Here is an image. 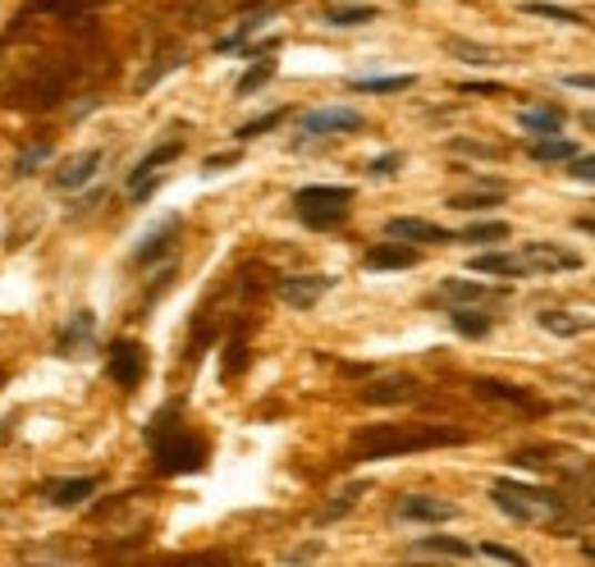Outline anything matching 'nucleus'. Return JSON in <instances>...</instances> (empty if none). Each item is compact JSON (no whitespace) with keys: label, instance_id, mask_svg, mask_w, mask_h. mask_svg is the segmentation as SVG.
Listing matches in <instances>:
<instances>
[{"label":"nucleus","instance_id":"43","mask_svg":"<svg viewBox=\"0 0 595 567\" xmlns=\"http://www.w3.org/2000/svg\"><path fill=\"white\" fill-rule=\"evenodd\" d=\"M234 161H239V151H225V156H211L202 170H206V174H215V170H225V165H234Z\"/></svg>","mask_w":595,"mask_h":567},{"label":"nucleus","instance_id":"46","mask_svg":"<svg viewBox=\"0 0 595 567\" xmlns=\"http://www.w3.org/2000/svg\"><path fill=\"white\" fill-rule=\"evenodd\" d=\"M582 124H586V129H595V110H586V115H582Z\"/></svg>","mask_w":595,"mask_h":567},{"label":"nucleus","instance_id":"16","mask_svg":"<svg viewBox=\"0 0 595 567\" xmlns=\"http://www.w3.org/2000/svg\"><path fill=\"white\" fill-rule=\"evenodd\" d=\"M407 398H417L413 375H381V381H371L362 389V403H371V407H390V403H407Z\"/></svg>","mask_w":595,"mask_h":567},{"label":"nucleus","instance_id":"3","mask_svg":"<svg viewBox=\"0 0 595 567\" xmlns=\"http://www.w3.org/2000/svg\"><path fill=\"white\" fill-rule=\"evenodd\" d=\"M491 499L504 517L523 522V526H564L573 513L564 504L559 489H545V485H523V480H495L491 485Z\"/></svg>","mask_w":595,"mask_h":567},{"label":"nucleus","instance_id":"8","mask_svg":"<svg viewBox=\"0 0 595 567\" xmlns=\"http://www.w3.org/2000/svg\"><path fill=\"white\" fill-rule=\"evenodd\" d=\"M508 284H481V280H444L431 302L440 307H486V302H504Z\"/></svg>","mask_w":595,"mask_h":567},{"label":"nucleus","instance_id":"29","mask_svg":"<svg viewBox=\"0 0 595 567\" xmlns=\"http://www.w3.org/2000/svg\"><path fill=\"white\" fill-rule=\"evenodd\" d=\"M271 79H275V60H271V55H256V64L243 73L234 92H239V97H252V92H262Z\"/></svg>","mask_w":595,"mask_h":567},{"label":"nucleus","instance_id":"15","mask_svg":"<svg viewBox=\"0 0 595 567\" xmlns=\"http://www.w3.org/2000/svg\"><path fill=\"white\" fill-rule=\"evenodd\" d=\"M101 489V476H73V480H51L42 485V499L56 508H79L83 499H92Z\"/></svg>","mask_w":595,"mask_h":567},{"label":"nucleus","instance_id":"19","mask_svg":"<svg viewBox=\"0 0 595 567\" xmlns=\"http://www.w3.org/2000/svg\"><path fill=\"white\" fill-rule=\"evenodd\" d=\"M536 325H541L545 334H554V338H577V334H591V330H595V316L545 307V312H536Z\"/></svg>","mask_w":595,"mask_h":567},{"label":"nucleus","instance_id":"11","mask_svg":"<svg viewBox=\"0 0 595 567\" xmlns=\"http://www.w3.org/2000/svg\"><path fill=\"white\" fill-rule=\"evenodd\" d=\"M97 344V312H73L60 330H56V353L60 357H83Z\"/></svg>","mask_w":595,"mask_h":567},{"label":"nucleus","instance_id":"14","mask_svg":"<svg viewBox=\"0 0 595 567\" xmlns=\"http://www.w3.org/2000/svg\"><path fill=\"white\" fill-rule=\"evenodd\" d=\"M417 261H422V252L413 247V243H376V247H371L366 256H362V266L366 271H413L417 266Z\"/></svg>","mask_w":595,"mask_h":567},{"label":"nucleus","instance_id":"26","mask_svg":"<svg viewBox=\"0 0 595 567\" xmlns=\"http://www.w3.org/2000/svg\"><path fill=\"white\" fill-rule=\"evenodd\" d=\"M527 151H532V161H573L577 156V142L573 138H559V133H545V138H532Z\"/></svg>","mask_w":595,"mask_h":567},{"label":"nucleus","instance_id":"22","mask_svg":"<svg viewBox=\"0 0 595 567\" xmlns=\"http://www.w3.org/2000/svg\"><path fill=\"white\" fill-rule=\"evenodd\" d=\"M508 198V183H495V179H481L476 193H454L450 206L454 211H486V206H500Z\"/></svg>","mask_w":595,"mask_h":567},{"label":"nucleus","instance_id":"35","mask_svg":"<svg viewBox=\"0 0 595 567\" xmlns=\"http://www.w3.org/2000/svg\"><path fill=\"white\" fill-rule=\"evenodd\" d=\"M362 495H366V480H353L349 489H340V495H334V504H330V508H321V522H334V517H344V513H349V508H353Z\"/></svg>","mask_w":595,"mask_h":567},{"label":"nucleus","instance_id":"36","mask_svg":"<svg viewBox=\"0 0 595 567\" xmlns=\"http://www.w3.org/2000/svg\"><path fill=\"white\" fill-rule=\"evenodd\" d=\"M42 161H51V142H32L28 151H19L14 174H19V179H28V174H37V165H42Z\"/></svg>","mask_w":595,"mask_h":567},{"label":"nucleus","instance_id":"44","mask_svg":"<svg viewBox=\"0 0 595 567\" xmlns=\"http://www.w3.org/2000/svg\"><path fill=\"white\" fill-rule=\"evenodd\" d=\"M316 554H321V545H303V549L289 554V563H303V558H316Z\"/></svg>","mask_w":595,"mask_h":567},{"label":"nucleus","instance_id":"17","mask_svg":"<svg viewBox=\"0 0 595 567\" xmlns=\"http://www.w3.org/2000/svg\"><path fill=\"white\" fill-rule=\"evenodd\" d=\"M101 170V151H79V156H69L60 170H56V188L60 193H79L83 183H92Z\"/></svg>","mask_w":595,"mask_h":567},{"label":"nucleus","instance_id":"24","mask_svg":"<svg viewBox=\"0 0 595 567\" xmlns=\"http://www.w3.org/2000/svg\"><path fill=\"white\" fill-rule=\"evenodd\" d=\"M517 124H523L532 138L559 133V129H564V110H559V105H527L523 115H517Z\"/></svg>","mask_w":595,"mask_h":567},{"label":"nucleus","instance_id":"23","mask_svg":"<svg viewBox=\"0 0 595 567\" xmlns=\"http://www.w3.org/2000/svg\"><path fill=\"white\" fill-rule=\"evenodd\" d=\"M444 51H450L454 60H463V64H472V69H495V64H504V55H500L495 47L463 42V37H450V42H444Z\"/></svg>","mask_w":595,"mask_h":567},{"label":"nucleus","instance_id":"27","mask_svg":"<svg viewBox=\"0 0 595 567\" xmlns=\"http://www.w3.org/2000/svg\"><path fill=\"white\" fill-rule=\"evenodd\" d=\"M413 554H435V558H472L476 549H472L467 540H458V536H422V540H413Z\"/></svg>","mask_w":595,"mask_h":567},{"label":"nucleus","instance_id":"12","mask_svg":"<svg viewBox=\"0 0 595 567\" xmlns=\"http://www.w3.org/2000/svg\"><path fill=\"white\" fill-rule=\"evenodd\" d=\"M394 517H399V522H426V526H440V522H454V517H458V504L435 499V495H403V499L394 504Z\"/></svg>","mask_w":595,"mask_h":567},{"label":"nucleus","instance_id":"41","mask_svg":"<svg viewBox=\"0 0 595 567\" xmlns=\"http://www.w3.org/2000/svg\"><path fill=\"white\" fill-rule=\"evenodd\" d=\"M458 92H463V97H500L495 83H458Z\"/></svg>","mask_w":595,"mask_h":567},{"label":"nucleus","instance_id":"4","mask_svg":"<svg viewBox=\"0 0 595 567\" xmlns=\"http://www.w3.org/2000/svg\"><path fill=\"white\" fill-rule=\"evenodd\" d=\"M293 211L307 230H340L353 211V188L344 183H312V188H298L293 193Z\"/></svg>","mask_w":595,"mask_h":567},{"label":"nucleus","instance_id":"38","mask_svg":"<svg viewBox=\"0 0 595 567\" xmlns=\"http://www.w3.org/2000/svg\"><path fill=\"white\" fill-rule=\"evenodd\" d=\"M399 165H403V151H385V156H376V161L366 165V174H371V179H394Z\"/></svg>","mask_w":595,"mask_h":567},{"label":"nucleus","instance_id":"9","mask_svg":"<svg viewBox=\"0 0 595 567\" xmlns=\"http://www.w3.org/2000/svg\"><path fill=\"white\" fill-rule=\"evenodd\" d=\"M523 271L527 275H564V271H582V256L559 247V243H527L523 252Z\"/></svg>","mask_w":595,"mask_h":567},{"label":"nucleus","instance_id":"5","mask_svg":"<svg viewBox=\"0 0 595 567\" xmlns=\"http://www.w3.org/2000/svg\"><path fill=\"white\" fill-rule=\"evenodd\" d=\"M179 156H183V138H170V142H161V146L147 151V156L129 170V198H133V202H147V198H152L157 183L165 179V165L179 161Z\"/></svg>","mask_w":595,"mask_h":567},{"label":"nucleus","instance_id":"31","mask_svg":"<svg viewBox=\"0 0 595 567\" xmlns=\"http://www.w3.org/2000/svg\"><path fill=\"white\" fill-rule=\"evenodd\" d=\"M353 92H407V88H417L413 73H394V79H353L349 83Z\"/></svg>","mask_w":595,"mask_h":567},{"label":"nucleus","instance_id":"25","mask_svg":"<svg viewBox=\"0 0 595 567\" xmlns=\"http://www.w3.org/2000/svg\"><path fill=\"white\" fill-rule=\"evenodd\" d=\"M450 325H454V334H463V338H486L491 325H495V316L481 312V307H450Z\"/></svg>","mask_w":595,"mask_h":567},{"label":"nucleus","instance_id":"45","mask_svg":"<svg viewBox=\"0 0 595 567\" xmlns=\"http://www.w3.org/2000/svg\"><path fill=\"white\" fill-rule=\"evenodd\" d=\"M573 230H582V234H595V215H577V220H573Z\"/></svg>","mask_w":595,"mask_h":567},{"label":"nucleus","instance_id":"20","mask_svg":"<svg viewBox=\"0 0 595 567\" xmlns=\"http://www.w3.org/2000/svg\"><path fill=\"white\" fill-rule=\"evenodd\" d=\"M467 266L476 271V275H500V280H527V271H523V256L517 252H476Z\"/></svg>","mask_w":595,"mask_h":567},{"label":"nucleus","instance_id":"42","mask_svg":"<svg viewBox=\"0 0 595 567\" xmlns=\"http://www.w3.org/2000/svg\"><path fill=\"white\" fill-rule=\"evenodd\" d=\"M564 88H586V92H595V73H564Z\"/></svg>","mask_w":595,"mask_h":567},{"label":"nucleus","instance_id":"10","mask_svg":"<svg viewBox=\"0 0 595 567\" xmlns=\"http://www.w3.org/2000/svg\"><path fill=\"white\" fill-rule=\"evenodd\" d=\"M330 288H334V275H284V280L275 284L280 302H289L293 312H312Z\"/></svg>","mask_w":595,"mask_h":567},{"label":"nucleus","instance_id":"40","mask_svg":"<svg viewBox=\"0 0 595 567\" xmlns=\"http://www.w3.org/2000/svg\"><path fill=\"white\" fill-rule=\"evenodd\" d=\"M568 174H573L577 183H595V156H582V151H577V156L568 161Z\"/></svg>","mask_w":595,"mask_h":567},{"label":"nucleus","instance_id":"1","mask_svg":"<svg viewBox=\"0 0 595 567\" xmlns=\"http://www.w3.org/2000/svg\"><path fill=\"white\" fill-rule=\"evenodd\" d=\"M147 448H152V463L161 476H193L206 467V439L183 422L179 403L161 407L152 417V426H147Z\"/></svg>","mask_w":595,"mask_h":567},{"label":"nucleus","instance_id":"6","mask_svg":"<svg viewBox=\"0 0 595 567\" xmlns=\"http://www.w3.org/2000/svg\"><path fill=\"white\" fill-rule=\"evenodd\" d=\"M362 129V115L353 105H321V110H307L298 120V142H312V138H340V133H357Z\"/></svg>","mask_w":595,"mask_h":567},{"label":"nucleus","instance_id":"32","mask_svg":"<svg viewBox=\"0 0 595 567\" xmlns=\"http://www.w3.org/2000/svg\"><path fill=\"white\" fill-rule=\"evenodd\" d=\"M266 19H271V14H252V19H243V23H239L230 37H220V42H215V51H239V47L248 42V37H256V32L266 28Z\"/></svg>","mask_w":595,"mask_h":567},{"label":"nucleus","instance_id":"37","mask_svg":"<svg viewBox=\"0 0 595 567\" xmlns=\"http://www.w3.org/2000/svg\"><path fill=\"white\" fill-rule=\"evenodd\" d=\"M284 115H289V110H271V115H262V120H248V124H239V129H234V138H239V142H252V138L271 133L275 124H284Z\"/></svg>","mask_w":595,"mask_h":567},{"label":"nucleus","instance_id":"18","mask_svg":"<svg viewBox=\"0 0 595 567\" xmlns=\"http://www.w3.org/2000/svg\"><path fill=\"white\" fill-rule=\"evenodd\" d=\"M183 230V220L179 215H170V220H161L152 234H147L138 247H133V266H152V261H161L165 252H170V243H174V234Z\"/></svg>","mask_w":595,"mask_h":567},{"label":"nucleus","instance_id":"28","mask_svg":"<svg viewBox=\"0 0 595 567\" xmlns=\"http://www.w3.org/2000/svg\"><path fill=\"white\" fill-rule=\"evenodd\" d=\"M376 6H330L325 10V23L330 28H362V23H376Z\"/></svg>","mask_w":595,"mask_h":567},{"label":"nucleus","instance_id":"13","mask_svg":"<svg viewBox=\"0 0 595 567\" xmlns=\"http://www.w3.org/2000/svg\"><path fill=\"white\" fill-rule=\"evenodd\" d=\"M385 239H399V243H454L450 230H440V224L417 220V215H394V220H385Z\"/></svg>","mask_w":595,"mask_h":567},{"label":"nucleus","instance_id":"33","mask_svg":"<svg viewBox=\"0 0 595 567\" xmlns=\"http://www.w3.org/2000/svg\"><path fill=\"white\" fill-rule=\"evenodd\" d=\"M523 14H532V19H549V23H582L577 10H568V6H549V0H527Z\"/></svg>","mask_w":595,"mask_h":567},{"label":"nucleus","instance_id":"7","mask_svg":"<svg viewBox=\"0 0 595 567\" xmlns=\"http://www.w3.org/2000/svg\"><path fill=\"white\" fill-rule=\"evenodd\" d=\"M105 375L120 389H138L142 375H147V348L138 344V338H115L110 353H105Z\"/></svg>","mask_w":595,"mask_h":567},{"label":"nucleus","instance_id":"34","mask_svg":"<svg viewBox=\"0 0 595 567\" xmlns=\"http://www.w3.org/2000/svg\"><path fill=\"white\" fill-rule=\"evenodd\" d=\"M450 151H454V156H476V161H500L504 156V146L476 142V138H450Z\"/></svg>","mask_w":595,"mask_h":567},{"label":"nucleus","instance_id":"2","mask_svg":"<svg viewBox=\"0 0 595 567\" xmlns=\"http://www.w3.org/2000/svg\"><path fill=\"white\" fill-rule=\"evenodd\" d=\"M454 444H467V435L454 431V426H417V422L366 426V431L353 435V458L381 463V458H403V453H426V448H454Z\"/></svg>","mask_w":595,"mask_h":567},{"label":"nucleus","instance_id":"21","mask_svg":"<svg viewBox=\"0 0 595 567\" xmlns=\"http://www.w3.org/2000/svg\"><path fill=\"white\" fill-rule=\"evenodd\" d=\"M481 398H495V403H508V407H517V412H527V417H536V412H545L527 389H517V385H504V381H476L472 385Z\"/></svg>","mask_w":595,"mask_h":567},{"label":"nucleus","instance_id":"30","mask_svg":"<svg viewBox=\"0 0 595 567\" xmlns=\"http://www.w3.org/2000/svg\"><path fill=\"white\" fill-rule=\"evenodd\" d=\"M454 243H508V224L504 220H486V224H467L463 234H454Z\"/></svg>","mask_w":595,"mask_h":567},{"label":"nucleus","instance_id":"39","mask_svg":"<svg viewBox=\"0 0 595 567\" xmlns=\"http://www.w3.org/2000/svg\"><path fill=\"white\" fill-rule=\"evenodd\" d=\"M481 554H486V558H495V563H513V567H523V563H527V558L517 554V549H508V545H495V540H486V545H481Z\"/></svg>","mask_w":595,"mask_h":567}]
</instances>
